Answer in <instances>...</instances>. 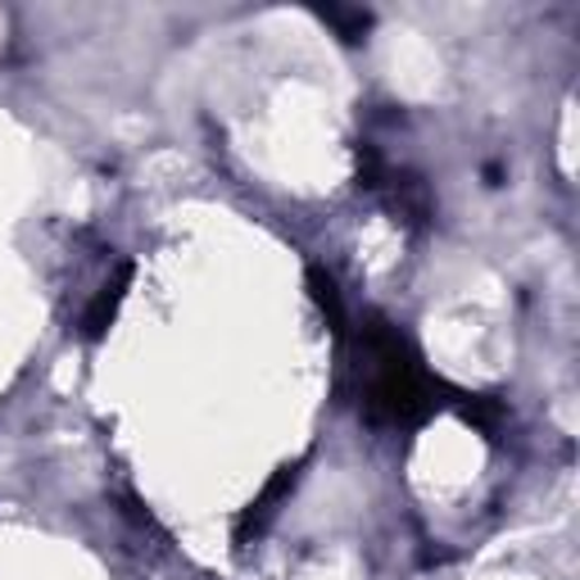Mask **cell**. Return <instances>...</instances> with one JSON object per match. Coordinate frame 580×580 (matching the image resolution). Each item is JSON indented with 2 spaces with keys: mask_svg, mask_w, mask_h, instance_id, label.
<instances>
[{
  "mask_svg": "<svg viewBox=\"0 0 580 580\" xmlns=\"http://www.w3.org/2000/svg\"><path fill=\"white\" fill-rule=\"evenodd\" d=\"M123 286H128V267L119 273V282H113V286H105V291H100V299L87 308V336H100V331L109 327L113 308H119V299H123Z\"/></svg>",
  "mask_w": 580,
  "mask_h": 580,
  "instance_id": "obj_1",
  "label": "cell"
}]
</instances>
